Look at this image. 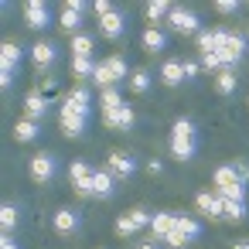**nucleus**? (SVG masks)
Returning <instances> with one entry per match:
<instances>
[{"label":"nucleus","instance_id":"obj_45","mask_svg":"<svg viewBox=\"0 0 249 249\" xmlns=\"http://www.w3.org/2000/svg\"><path fill=\"white\" fill-rule=\"evenodd\" d=\"M11 82H14V69H0V86L11 89Z\"/></svg>","mask_w":249,"mask_h":249},{"label":"nucleus","instance_id":"obj_34","mask_svg":"<svg viewBox=\"0 0 249 249\" xmlns=\"http://www.w3.org/2000/svg\"><path fill=\"white\" fill-rule=\"evenodd\" d=\"M69 103H75V106H86V109H92V92H89L86 86H75V89L69 92Z\"/></svg>","mask_w":249,"mask_h":249},{"label":"nucleus","instance_id":"obj_35","mask_svg":"<svg viewBox=\"0 0 249 249\" xmlns=\"http://www.w3.org/2000/svg\"><path fill=\"white\" fill-rule=\"evenodd\" d=\"M215 184H218V188H229V184H242V181L235 178L232 164H225V167H218V171H215Z\"/></svg>","mask_w":249,"mask_h":249},{"label":"nucleus","instance_id":"obj_20","mask_svg":"<svg viewBox=\"0 0 249 249\" xmlns=\"http://www.w3.org/2000/svg\"><path fill=\"white\" fill-rule=\"evenodd\" d=\"M140 41H143V48H147V52H154V55L167 48V38H164V31H157V28H147Z\"/></svg>","mask_w":249,"mask_h":249},{"label":"nucleus","instance_id":"obj_2","mask_svg":"<svg viewBox=\"0 0 249 249\" xmlns=\"http://www.w3.org/2000/svg\"><path fill=\"white\" fill-rule=\"evenodd\" d=\"M89 113L92 109L75 106V103L65 99V106H62V130H65V137H82L86 133V123H89Z\"/></svg>","mask_w":249,"mask_h":249},{"label":"nucleus","instance_id":"obj_14","mask_svg":"<svg viewBox=\"0 0 249 249\" xmlns=\"http://www.w3.org/2000/svg\"><path fill=\"white\" fill-rule=\"evenodd\" d=\"M31 58H35L38 69H45V65H52V62L58 58V45H55V41H38V45L31 48Z\"/></svg>","mask_w":249,"mask_h":249},{"label":"nucleus","instance_id":"obj_11","mask_svg":"<svg viewBox=\"0 0 249 249\" xmlns=\"http://www.w3.org/2000/svg\"><path fill=\"white\" fill-rule=\"evenodd\" d=\"M79 225H82V215L75 208H58L55 212V232L72 235V232H79Z\"/></svg>","mask_w":249,"mask_h":249},{"label":"nucleus","instance_id":"obj_8","mask_svg":"<svg viewBox=\"0 0 249 249\" xmlns=\"http://www.w3.org/2000/svg\"><path fill=\"white\" fill-rule=\"evenodd\" d=\"M99 31H103V38L116 41V38H123V31H126V18H123L120 11L106 14V18H99Z\"/></svg>","mask_w":249,"mask_h":249},{"label":"nucleus","instance_id":"obj_4","mask_svg":"<svg viewBox=\"0 0 249 249\" xmlns=\"http://www.w3.org/2000/svg\"><path fill=\"white\" fill-rule=\"evenodd\" d=\"M116 181H126V178H133L137 174V157L133 154H126V150H116V154H109V167H106Z\"/></svg>","mask_w":249,"mask_h":249},{"label":"nucleus","instance_id":"obj_27","mask_svg":"<svg viewBox=\"0 0 249 249\" xmlns=\"http://www.w3.org/2000/svg\"><path fill=\"white\" fill-rule=\"evenodd\" d=\"M99 103H103V113H106V109H120V106H123V96H120L116 86H109V89L99 92Z\"/></svg>","mask_w":249,"mask_h":249},{"label":"nucleus","instance_id":"obj_41","mask_svg":"<svg viewBox=\"0 0 249 249\" xmlns=\"http://www.w3.org/2000/svg\"><path fill=\"white\" fill-rule=\"evenodd\" d=\"M232 171H235V178H239L242 184L249 181V164H246V160H235V164H232Z\"/></svg>","mask_w":249,"mask_h":249},{"label":"nucleus","instance_id":"obj_16","mask_svg":"<svg viewBox=\"0 0 249 249\" xmlns=\"http://www.w3.org/2000/svg\"><path fill=\"white\" fill-rule=\"evenodd\" d=\"M14 137L21 140V143H31V140H38L41 137V123L38 120H18V126H14Z\"/></svg>","mask_w":249,"mask_h":249},{"label":"nucleus","instance_id":"obj_7","mask_svg":"<svg viewBox=\"0 0 249 249\" xmlns=\"http://www.w3.org/2000/svg\"><path fill=\"white\" fill-rule=\"evenodd\" d=\"M242 52H246V38H242V35H229L225 48H218V55H222V62H225V69H235V65H239V58H242Z\"/></svg>","mask_w":249,"mask_h":249},{"label":"nucleus","instance_id":"obj_21","mask_svg":"<svg viewBox=\"0 0 249 249\" xmlns=\"http://www.w3.org/2000/svg\"><path fill=\"white\" fill-rule=\"evenodd\" d=\"M150 86H154V75H150L147 69H137V72L130 75V89H133L137 96H147V92H150Z\"/></svg>","mask_w":249,"mask_h":249},{"label":"nucleus","instance_id":"obj_26","mask_svg":"<svg viewBox=\"0 0 249 249\" xmlns=\"http://www.w3.org/2000/svg\"><path fill=\"white\" fill-rule=\"evenodd\" d=\"M96 58H72V72L79 75V79H92L96 75Z\"/></svg>","mask_w":249,"mask_h":249},{"label":"nucleus","instance_id":"obj_37","mask_svg":"<svg viewBox=\"0 0 249 249\" xmlns=\"http://www.w3.org/2000/svg\"><path fill=\"white\" fill-rule=\"evenodd\" d=\"M201 69H208V72H222L225 62H222L218 52H205V55H201Z\"/></svg>","mask_w":249,"mask_h":249},{"label":"nucleus","instance_id":"obj_5","mask_svg":"<svg viewBox=\"0 0 249 249\" xmlns=\"http://www.w3.org/2000/svg\"><path fill=\"white\" fill-rule=\"evenodd\" d=\"M55 171H58L55 154H35V157H31V178H35L38 184H48V181L55 178Z\"/></svg>","mask_w":249,"mask_h":249},{"label":"nucleus","instance_id":"obj_6","mask_svg":"<svg viewBox=\"0 0 249 249\" xmlns=\"http://www.w3.org/2000/svg\"><path fill=\"white\" fill-rule=\"evenodd\" d=\"M24 21H28V28H31V31H45V28H48V21H52L48 4H41V0H31V4L24 7Z\"/></svg>","mask_w":249,"mask_h":249},{"label":"nucleus","instance_id":"obj_19","mask_svg":"<svg viewBox=\"0 0 249 249\" xmlns=\"http://www.w3.org/2000/svg\"><path fill=\"white\" fill-rule=\"evenodd\" d=\"M24 113H28V120H41V116L48 113L45 96H41V92H28V99H24Z\"/></svg>","mask_w":249,"mask_h":249},{"label":"nucleus","instance_id":"obj_38","mask_svg":"<svg viewBox=\"0 0 249 249\" xmlns=\"http://www.w3.org/2000/svg\"><path fill=\"white\" fill-rule=\"evenodd\" d=\"M137 232H140V229L133 225V218H130V215L116 218V235H120V239H126V235H137Z\"/></svg>","mask_w":249,"mask_h":249},{"label":"nucleus","instance_id":"obj_24","mask_svg":"<svg viewBox=\"0 0 249 249\" xmlns=\"http://www.w3.org/2000/svg\"><path fill=\"white\" fill-rule=\"evenodd\" d=\"M235 86H239V75H235L232 69H222V72H218V79H215V89H218L222 96H232V92H235Z\"/></svg>","mask_w":249,"mask_h":249},{"label":"nucleus","instance_id":"obj_40","mask_svg":"<svg viewBox=\"0 0 249 249\" xmlns=\"http://www.w3.org/2000/svg\"><path fill=\"white\" fill-rule=\"evenodd\" d=\"M164 242H167V246H171V249H181V246H188V235H184V232H178V229H174V232H171V235H167V239H164Z\"/></svg>","mask_w":249,"mask_h":249},{"label":"nucleus","instance_id":"obj_33","mask_svg":"<svg viewBox=\"0 0 249 249\" xmlns=\"http://www.w3.org/2000/svg\"><path fill=\"white\" fill-rule=\"evenodd\" d=\"M92 82L99 86V92H103V89H109V86H116V79H113V75H109V69H106V62H99V65H96Z\"/></svg>","mask_w":249,"mask_h":249},{"label":"nucleus","instance_id":"obj_30","mask_svg":"<svg viewBox=\"0 0 249 249\" xmlns=\"http://www.w3.org/2000/svg\"><path fill=\"white\" fill-rule=\"evenodd\" d=\"M225 201V198H222ZM249 215V205L246 201H225V218H232V222H242Z\"/></svg>","mask_w":249,"mask_h":249},{"label":"nucleus","instance_id":"obj_23","mask_svg":"<svg viewBox=\"0 0 249 249\" xmlns=\"http://www.w3.org/2000/svg\"><path fill=\"white\" fill-rule=\"evenodd\" d=\"M106 69H109V75H113L116 82L130 79V65H126V58H123V55H109V58H106Z\"/></svg>","mask_w":249,"mask_h":249},{"label":"nucleus","instance_id":"obj_9","mask_svg":"<svg viewBox=\"0 0 249 249\" xmlns=\"http://www.w3.org/2000/svg\"><path fill=\"white\" fill-rule=\"evenodd\" d=\"M103 120H106V126H109V130H130V126L137 123V116H133V109H130V106L106 109V113H103Z\"/></svg>","mask_w":249,"mask_h":249},{"label":"nucleus","instance_id":"obj_49","mask_svg":"<svg viewBox=\"0 0 249 249\" xmlns=\"http://www.w3.org/2000/svg\"><path fill=\"white\" fill-rule=\"evenodd\" d=\"M137 249H160V246H157V242H140Z\"/></svg>","mask_w":249,"mask_h":249},{"label":"nucleus","instance_id":"obj_32","mask_svg":"<svg viewBox=\"0 0 249 249\" xmlns=\"http://www.w3.org/2000/svg\"><path fill=\"white\" fill-rule=\"evenodd\" d=\"M18 218H21V215H18V205H4V208H0V225H4L7 235H11V229L18 225Z\"/></svg>","mask_w":249,"mask_h":249},{"label":"nucleus","instance_id":"obj_10","mask_svg":"<svg viewBox=\"0 0 249 249\" xmlns=\"http://www.w3.org/2000/svg\"><path fill=\"white\" fill-rule=\"evenodd\" d=\"M195 205H198L205 215H212V218H225V201H222L218 195H212V191H198V195H195Z\"/></svg>","mask_w":249,"mask_h":249},{"label":"nucleus","instance_id":"obj_1","mask_svg":"<svg viewBox=\"0 0 249 249\" xmlns=\"http://www.w3.org/2000/svg\"><path fill=\"white\" fill-rule=\"evenodd\" d=\"M198 150V130L191 120H178L174 130H171V157L178 160H191Z\"/></svg>","mask_w":249,"mask_h":249},{"label":"nucleus","instance_id":"obj_42","mask_svg":"<svg viewBox=\"0 0 249 249\" xmlns=\"http://www.w3.org/2000/svg\"><path fill=\"white\" fill-rule=\"evenodd\" d=\"M215 11H218V14H235V11H239V4H232V0H218Z\"/></svg>","mask_w":249,"mask_h":249},{"label":"nucleus","instance_id":"obj_13","mask_svg":"<svg viewBox=\"0 0 249 249\" xmlns=\"http://www.w3.org/2000/svg\"><path fill=\"white\" fill-rule=\"evenodd\" d=\"M157 75H160V82H164V86H171V89H174V86H181V82H184V65H181L178 58H167V62L160 65V72H157Z\"/></svg>","mask_w":249,"mask_h":249},{"label":"nucleus","instance_id":"obj_18","mask_svg":"<svg viewBox=\"0 0 249 249\" xmlns=\"http://www.w3.org/2000/svg\"><path fill=\"white\" fill-rule=\"evenodd\" d=\"M21 58H24V48L14 45V41H7L4 48H0V69H18Z\"/></svg>","mask_w":249,"mask_h":249},{"label":"nucleus","instance_id":"obj_47","mask_svg":"<svg viewBox=\"0 0 249 249\" xmlns=\"http://www.w3.org/2000/svg\"><path fill=\"white\" fill-rule=\"evenodd\" d=\"M96 14H99V18L113 14V4H109V0H99V4H96Z\"/></svg>","mask_w":249,"mask_h":249},{"label":"nucleus","instance_id":"obj_12","mask_svg":"<svg viewBox=\"0 0 249 249\" xmlns=\"http://www.w3.org/2000/svg\"><path fill=\"white\" fill-rule=\"evenodd\" d=\"M225 41H229V31H225V28L198 31V48H201V55H205V52H218V48H225Z\"/></svg>","mask_w":249,"mask_h":249},{"label":"nucleus","instance_id":"obj_44","mask_svg":"<svg viewBox=\"0 0 249 249\" xmlns=\"http://www.w3.org/2000/svg\"><path fill=\"white\" fill-rule=\"evenodd\" d=\"M65 7H69V11H75V14H86V11H89V4H86V0H69Z\"/></svg>","mask_w":249,"mask_h":249},{"label":"nucleus","instance_id":"obj_22","mask_svg":"<svg viewBox=\"0 0 249 249\" xmlns=\"http://www.w3.org/2000/svg\"><path fill=\"white\" fill-rule=\"evenodd\" d=\"M92 35H75L72 38V58H92Z\"/></svg>","mask_w":249,"mask_h":249},{"label":"nucleus","instance_id":"obj_39","mask_svg":"<svg viewBox=\"0 0 249 249\" xmlns=\"http://www.w3.org/2000/svg\"><path fill=\"white\" fill-rule=\"evenodd\" d=\"M130 218H133V225H137V229H150V222H154V215H150L147 208H133V212H130Z\"/></svg>","mask_w":249,"mask_h":249},{"label":"nucleus","instance_id":"obj_29","mask_svg":"<svg viewBox=\"0 0 249 249\" xmlns=\"http://www.w3.org/2000/svg\"><path fill=\"white\" fill-rule=\"evenodd\" d=\"M174 229H178V232H184V235H188V242L201 235V225H198L195 218H188V215H178V225H174Z\"/></svg>","mask_w":249,"mask_h":249},{"label":"nucleus","instance_id":"obj_3","mask_svg":"<svg viewBox=\"0 0 249 249\" xmlns=\"http://www.w3.org/2000/svg\"><path fill=\"white\" fill-rule=\"evenodd\" d=\"M167 24H171V31H178V35H195V38H198V31H201L198 14H191V11H184V7H174V11L167 14Z\"/></svg>","mask_w":249,"mask_h":249},{"label":"nucleus","instance_id":"obj_50","mask_svg":"<svg viewBox=\"0 0 249 249\" xmlns=\"http://www.w3.org/2000/svg\"><path fill=\"white\" fill-rule=\"evenodd\" d=\"M235 249H249V242H235Z\"/></svg>","mask_w":249,"mask_h":249},{"label":"nucleus","instance_id":"obj_46","mask_svg":"<svg viewBox=\"0 0 249 249\" xmlns=\"http://www.w3.org/2000/svg\"><path fill=\"white\" fill-rule=\"evenodd\" d=\"M181 65H184V79L191 82V79L198 75V62H181Z\"/></svg>","mask_w":249,"mask_h":249},{"label":"nucleus","instance_id":"obj_25","mask_svg":"<svg viewBox=\"0 0 249 249\" xmlns=\"http://www.w3.org/2000/svg\"><path fill=\"white\" fill-rule=\"evenodd\" d=\"M58 24H62L72 38H75V35H82V14H75V11H69V7H65V14L58 18Z\"/></svg>","mask_w":249,"mask_h":249},{"label":"nucleus","instance_id":"obj_17","mask_svg":"<svg viewBox=\"0 0 249 249\" xmlns=\"http://www.w3.org/2000/svg\"><path fill=\"white\" fill-rule=\"evenodd\" d=\"M92 191H96V198H113V191H116V178H113L109 171H96V178H92Z\"/></svg>","mask_w":249,"mask_h":249},{"label":"nucleus","instance_id":"obj_48","mask_svg":"<svg viewBox=\"0 0 249 249\" xmlns=\"http://www.w3.org/2000/svg\"><path fill=\"white\" fill-rule=\"evenodd\" d=\"M0 249H21V246H18L11 235H4V239H0Z\"/></svg>","mask_w":249,"mask_h":249},{"label":"nucleus","instance_id":"obj_15","mask_svg":"<svg viewBox=\"0 0 249 249\" xmlns=\"http://www.w3.org/2000/svg\"><path fill=\"white\" fill-rule=\"evenodd\" d=\"M174 225H178V215H174V212H157L154 222H150V232H154L157 239H167V235L174 232Z\"/></svg>","mask_w":249,"mask_h":249},{"label":"nucleus","instance_id":"obj_31","mask_svg":"<svg viewBox=\"0 0 249 249\" xmlns=\"http://www.w3.org/2000/svg\"><path fill=\"white\" fill-rule=\"evenodd\" d=\"M174 7L167 4V0H150V4H147V18L150 21H160V18H167Z\"/></svg>","mask_w":249,"mask_h":249},{"label":"nucleus","instance_id":"obj_36","mask_svg":"<svg viewBox=\"0 0 249 249\" xmlns=\"http://www.w3.org/2000/svg\"><path fill=\"white\" fill-rule=\"evenodd\" d=\"M218 198H225V201H246V184H229V188H218Z\"/></svg>","mask_w":249,"mask_h":249},{"label":"nucleus","instance_id":"obj_28","mask_svg":"<svg viewBox=\"0 0 249 249\" xmlns=\"http://www.w3.org/2000/svg\"><path fill=\"white\" fill-rule=\"evenodd\" d=\"M96 178V171L86 164V160H75L72 164V184H86V181H92Z\"/></svg>","mask_w":249,"mask_h":249},{"label":"nucleus","instance_id":"obj_43","mask_svg":"<svg viewBox=\"0 0 249 249\" xmlns=\"http://www.w3.org/2000/svg\"><path fill=\"white\" fill-rule=\"evenodd\" d=\"M75 195H79V198H96V191H92V181H86V184H75Z\"/></svg>","mask_w":249,"mask_h":249}]
</instances>
